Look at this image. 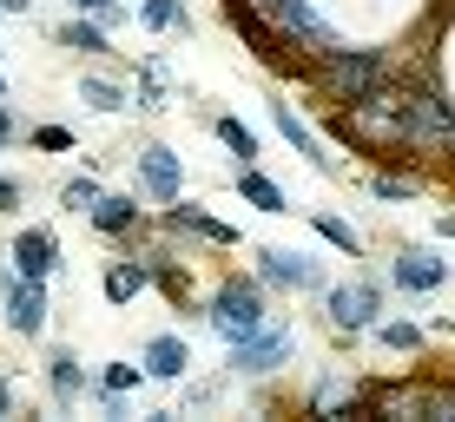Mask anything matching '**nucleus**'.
<instances>
[{
  "instance_id": "obj_1",
  "label": "nucleus",
  "mask_w": 455,
  "mask_h": 422,
  "mask_svg": "<svg viewBox=\"0 0 455 422\" xmlns=\"http://www.w3.org/2000/svg\"><path fill=\"white\" fill-rule=\"evenodd\" d=\"M205 317H212V330L225 337V343H244L251 330H264V323H271V304H264V284H258V277H225V284L212 291Z\"/></svg>"
},
{
  "instance_id": "obj_2",
  "label": "nucleus",
  "mask_w": 455,
  "mask_h": 422,
  "mask_svg": "<svg viewBox=\"0 0 455 422\" xmlns=\"http://www.w3.org/2000/svg\"><path fill=\"white\" fill-rule=\"evenodd\" d=\"M323 80L343 106H370L376 92L389 86V53H376V46H343V53L323 60Z\"/></svg>"
},
{
  "instance_id": "obj_3",
  "label": "nucleus",
  "mask_w": 455,
  "mask_h": 422,
  "mask_svg": "<svg viewBox=\"0 0 455 422\" xmlns=\"http://www.w3.org/2000/svg\"><path fill=\"white\" fill-rule=\"evenodd\" d=\"M264 13H271V20L284 27V34H291L297 46H310L317 60H331V53H343V46H350V40H343V34H337L331 20H323L317 7H310V0H264Z\"/></svg>"
},
{
  "instance_id": "obj_4",
  "label": "nucleus",
  "mask_w": 455,
  "mask_h": 422,
  "mask_svg": "<svg viewBox=\"0 0 455 422\" xmlns=\"http://www.w3.org/2000/svg\"><path fill=\"white\" fill-rule=\"evenodd\" d=\"M258 277L277 291H304V297H331V277H323L317 258L284 251V244H258Z\"/></svg>"
},
{
  "instance_id": "obj_5",
  "label": "nucleus",
  "mask_w": 455,
  "mask_h": 422,
  "mask_svg": "<svg viewBox=\"0 0 455 422\" xmlns=\"http://www.w3.org/2000/svg\"><path fill=\"white\" fill-rule=\"evenodd\" d=\"M297 350V337L284 330V323H264V330H251L244 343H231V370L238 377H271V370H284Z\"/></svg>"
},
{
  "instance_id": "obj_6",
  "label": "nucleus",
  "mask_w": 455,
  "mask_h": 422,
  "mask_svg": "<svg viewBox=\"0 0 455 422\" xmlns=\"http://www.w3.org/2000/svg\"><path fill=\"white\" fill-rule=\"evenodd\" d=\"M0 297H7V323L20 337L46 330V284H34V277H20V271H0Z\"/></svg>"
},
{
  "instance_id": "obj_7",
  "label": "nucleus",
  "mask_w": 455,
  "mask_h": 422,
  "mask_svg": "<svg viewBox=\"0 0 455 422\" xmlns=\"http://www.w3.org/2000/svg\"><path fill=\"white\" fill-rule=\"evenodd\" d=\"M376 310H383V284H337L331 291V323L343 337L376 330Z\"/></svg>"
},
{
  "instance_id": "obj_8",
  "label": "nucleus",
  "mask_w": 455,
  "mask_h": 422,
  "mask_svg": "<svg viewBox=\"0 0 455 422\" xmlns=\"http://www.w3.org/2000/svg\"><path fill=\"white\" fill-rule=\"evenodd\" d=\"M139 185L152 192V205H179V192H185L179 152H172V146H146V152H139Z\"/></svg>"
},
{
  "instance_id": "obj_9",
  "label": "nucleus",
  "mask_w": 455,
  "mask_h": 422,
  "mask_svg": "<svg viewBox=\"0 0 455 422\" xmlns=\"http://www.w3.org/2000/svg\"><path fill=\"white\" fill-rule=\"evenodd\" d=\"M389 277H396V291H410V297H429V291H443L449 284V264L435 258V251H396V264H389Z\"/></svg>"
},
{
  "instance_id": "obj_10",
  "label": "nucleus",
  "mask_w": 455,
  "mask_h": 422,
  "mask_svg": "<svg viewBox=\"0 0 455 422\" xmlns=\"http://www.w3.org/2000/svg\"><path fill=\"white\" fill-rule=\"evenodd\" d=\"M13 271L20 277H34V284H46V277L60 271V238L53 231H20V238H13Z\"/></svg>"
},
{
  "instance_id": "obj_11",
  "label": "nucleus",
  "mask_w": 455,
  "mask_h": 422,
  "mask_svg": "<svg viewBox=\"0 0 455 422\" xmlns=\"http://www.w3.org/2000/svg\"><path fill=\"white\" fill-rule=\"evenodd\" d=\"M139 363H146V377H165V383H179V377H185V363H192V350H185V337L159 330V337L146 343V356H139Z\"/></svg>"
},
{
  "instance_id": "obj_12",
  "label": "nucleus",
  "mask_w": 455,
  "mask_h": 422,
  "mask_svg": "<svg viewBox=\"0 0 455 422\" xmlns=\"http://www.w3.org/2000/svg\"><path fill=\"white\" fill-rule=\"evenodd\" d=\"M271 126H277V132H284V139H291V152H304V159H310V165H317V171H337V159H331V152H317V139H310V126H304V119H297V113H291V106H284V100H277V106H271Z\"/></svg>"
},
{
  "instance_id": "obj_13",
  "label": "nucleus",
  "mask_w": 455,
  "mask_h": 422,
  "mask_svg": "<svg viewBox=\"0 0 455 422\" xmlns=\"http://www.w3.org/2000/svg\"><path fill=\"white\" fill-rule=\"evenodd\" d=\"M86 218H92V231H106V238H125V231L139 225V205L119 198V192H100V205H92Z\"/></svg>"
},
{
  "instance_id": "obj_14",
  "label": "nucleus",
  "mask_w": 455,
  "mask_h": 422,
  "mask_svg": "<svg viewBox=\"0 0 455 422\" xmlns=\"http://www.w3.org/2000/svg\"><path fill=\"white\" fill-rule=\"evenodd\" d=\"M46 383H53V396H60V402H80V389H86L80 356H73V350H53V356H46Z\"/></svg>"
},
{
  "instance_id": "obj_15",
  "label": "nucleus",
  "mask_w": 455,
  "mask_h": 422,
  "mask_svg": "<svg viewBox=\"0 0 455 422\" xmlns=\"http://www.w3.org/2000/svg\"><path fill=\"white\" fill-rule=\"evenodd\" d=\"M179 231H198V238H212V244H238V231L225 225V218H212V211H198V205H172L165 211Z\"/></svg>"
},
{
  "instance_id": "obj_16",
  "label": "nucleus",
  "mask_w": 455,
  "mask_h": 422,
  "mask_svg": "<svg viewBox=\"0 0 455 422\" xmlns=\"http://www.w3.org/2000/svg\"><path fill=\"white\" fill-rule=\"evenodd\" d=\"M146 284H152V264H113L106 271V304H132Z\"/></svg>"
},
{
  "instance_id": "obj_17",
  "label": "nucleus",
  "mask_w": 455,
  "mask_h": 422,
  "mask_svg": "<svg viewBox=\"0 0 455 422\" xmlns=\"http://www.w3.org/2000/svg\"><path fill=\"white\" fill-rule=\"evenodd\" d=\"M60 46L67 53H106V20H60Z\"/></svg>"
},
{
  "instance_id": "obj_18",
  "label": "nucleus",
  "mask_w": 455,
  "mask_h": 422,
  "mask_svg": "<svg viewBox=\"0 0 455 422\" xmlns=\"http://www.w3.org/2000/svg\"><path fill=\"white\" fill-rule=\"evenodd\" d=\"M238 192H244V198H251L258 211H291V205H284V185H277V179H264V171H251V165H244Z\"/></svg>"
},
{
  "instance_id": "obj_19",
  "label": "nucleus",
  "mask_w": 455,
  "mask_h": 422,
  "mask_svg": "<svg viewBox=\"0 0 455 422\" xmlns=\"http://www.w3.org/2000/svg\"><path fill=\"white\" fill-rule=\"evenodd\" d=\"M80 106H92V113H125V92L113 86V80H80Z\"/></svg>"
},
{
  "instance_id": "obj_20",
  "label": "nucleus",
  "mask_w": 455,
  "mask_h": 422,
  "mask_svg": "<svg viewBox=\"0 0 455 422\" xmlns=\"http://www.w3.org/2000/svg\"><path fill=\"white\" fill-rule=\"evenodd\" d=\"M139 27H146V34H165V27H185V7H179V0H139Z\"/></svg>"
},
{
  "instance_id": "obj_21",
  "label": "nucleus",
  "mask_w": 455,
  "mask_h": 422,
  "mask_svg": "<svg viewBox=\"0 0 455 422\" xmlns=\"http://www.w3.org/2000/svg\"><path fill=\"white\" fill-rule=\"evenodd\" d=\"M310 225H317V238H331V244H337V251H350V258H363V238H356V231H350V225H343V218H331V211H317V218H310Z\"/></svg>"
},
{
  "instance_id": "obj_22",
  "label": "nucleus",
  "mask_w": 455,
  "mask_h": 422,
  "mask_svg": "<svg viewBox=\"0 0 455 422\" xmlns=\"http://www.w3.org/2000/svg\"><path fill=\"white\" fill-rule=\"evenodd\" d=\"M218 139L231 146V159H238V165L258 159V139H251V126H238V119H218Z\"/></svg>"
},
{
  "instance_id": "obj_23",
  "label": "nucleus",
  "mask_w": 455,
  "mask_h": 422,
  "mask_svg": "<svg viewBox=\"0 0 455 422\" xmlns=\"http://www.w3.org/2000/svg\"><path fill=\"white\" fill-rule=\"evenodd\" d=\"M139 377H146V363H106L100 370V396H125Z\"/></svg>"
},
{
  "instance_id": "obj_24",
  "label": "nucleus",
  "mask_w": 455,
  "mask_h": 422,
  "mask_svg": "<svg viewBox=\"0 0 455 422\" xmlns=\"http://www.w3.org/2000/svg\"><path fill=\"white\" fill-rule=\"evenodd\" d=\"M363 192L383 198V205H403V198H416V185L410 179H383V171H376V179H363Z\"/></svg>"
},
{
  "instance_id": "obj_25",
  "label": "nucleus",
  "mask_w": 455,
  "mask_h": 422,
  "mask_svg": "<svg viewBox=\"0 0 455 422\" xmlns=\"http://www.w3.org/2000/svg\"><path fill=\"white\" fill-rule=\"evenodd\" d=\"M376 337L389 350H422V323H376Z\"/></svg>"
},
{
  "instance_id": "obj_26",
  "label": "nucleus",
  "mask_w": 455,
  "mask_h": 422,
  "mask_svg": "<svg viewBox=\"0 0 455 422\" xmlns=\"http://www.w3.org/2000/svg\"><path fill=\"white\" fill-rule=\"evenodd\" d=\"M139 106H146V113H159V106H165V73L159 67L139 73Z\"/></svg>"
},
{
  "instance_id": "obj_27",
  "label": "nucleus",
  "mask_w": 455,
  "mask_h": 422,
  "mask_svg": "<svg viewBox=\"0 0 455 422\" xmlns=\"http://www.w3.org/2000/svg\"><path fill=\"white\" fill-rule=\"evenodd\" d=\"M60 198H67V211H92V205H100V185H92V179H67Z\"/></svg>"
},
{
  "instance_id": "obj_28",
  "label": "nucleus",
  "mask_w": 455,
  "mask_h": 422,
  "mask_svg": "<svg viewBox=\"0 0 455 422\" xmlns=\"http://www.w3.org/2000/svg\"><path fill=\"white\" fill-rule=\"evenodd\" d=\"M34 146H40V152H73V132H67V126H40Z\"/></svg>"
},
{
  "instance_id": "obj_29",
  "label": "nucleus",
  "mask_w": 455,
  "mask_h": 422,
  "mask_svg": "<svg viewBox=\"0 0 455 422\" xmlns=\"http://www.w3.org/2000/svg\"><path fill=\"white\" fill-rule=\"evenodd\" d=\"M20 198H27L20 179H7V171H0V211H20Z\"/></svg>"
},
{
  "instance_id": "obj_30",
  "label": "nucleus",
  "mask_w": 455,
  "mask_h": 422,
  "mask_svg": "<svg viewBox=\"0 0 455 422\" xmlns=\"http://www.w3.org/2000/svg\"><path fill=\"white\" fill-rule=\"evenodd\" d=\"M73 7H80V13H106L113 0H73Z\"/></svg>"
},
{
  "instance_id": "obj_31",
  "label": "nucleus",
  "mask_w": 455,
  "mask_h": 422,
  "mask_svg": "<svg viewBox=\"0 0 455 422\" xmlns=\"http://www.w3.org/2000/svg\"><path fill=\"white\" fill-rule=\"evenodd\" d=\"M7 139H13V113L0 106V146H7Z\"/></svg>"
},
{
  "instance_id": "obj_32",
  "label": "nucleus",
  "mask_w": 455,
  "mask_h": 422,
  "mask_svg": "<svg viewBox=\"0 0 455 422\" xmlns=\"http://www.w3.org/2000/svg\"><path fill=\"white\" fill-rule=\"evenodd\" d=\"M0 7H7V13H34V0H0Z\"/></svg>"
},
{
  "instance_id": "obj_33",
  "label": "nucleus",
  "mask_w": 455,
  "mask_h": 422,
  "mask_svg": "<svg viewBox=\"0 0 455 422\" xmlns=\"http://www.w3.org/2000/svg\"><path fill=\"white\" fill-rule=\"evenodd\" d=\"M0 416H13V389L7 383H0Z\"/></svg>"
},
{
  "instance_id": "obj_34",
  "label": "nucleus",
  "mask_w": 455,
  "mask_h": 422,
  "mask_svg": "<svg viewBox=\"0 0 455 422\" xmlns=\"http://www.w3.org/2000/svg\"><path fill=\"white\" fill-rule=\"evenodd\" d=\"M0 100H7V80H0Z\"/></svg>"
},
{
  "instance_id": "obj_35",
  "label": "nucleus",
  "mask_w": 455,
  "mask_h": 422,
  "mask_svg": "<svg viewBox=\"0 0 455 422\" xmlns=\"http://www.w3.org/2000/svg\"><path fill=\"white\" fill-rule=\"evenodd\" d=\"M449 152H455V132H449Z\"/></svg>"
}]
</instances>
